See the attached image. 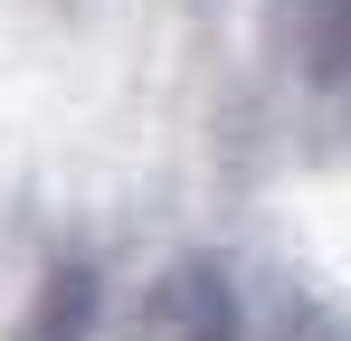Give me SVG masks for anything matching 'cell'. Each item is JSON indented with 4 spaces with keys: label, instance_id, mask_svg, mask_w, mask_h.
Returning <instances> with one entry per match:
<instances>
[{
    "label": "cell",
    "instance_id": "6da1fadb",
    "mask_svg": "<svg viewBox=\"0 0 351 341\" xmlns=\"http://www.w3.org/2000/svg\"><path fill=\"white\" fill-rule=\"evenodd\" d=\"M171 341H351L342 313H323L313 294H285V284H247L237 266L199 256L171 275V303H162Z\"/></svg>",
    "mask_w": 351,
    "mask_h": 341
},
{
    "label": "cell",
    "instance_id": "7a4b0ae2",
    "mask_svg": "<svg viewBox=\"0 0 351 341\" xmlns=\"http://www.w3.org/2000/svg\"><path fill=\"white\" fill-rule=\"evenodd\" d=\"M95 332H105V266L86 247H58L38 266V294H29L10 341H95Z\"/></svg>",
    "mask_w": 351,
    "mask_h": 341
},
{
    "label": "cell",
    "instance_id": "3957f363",
    "mask_svg": "<svg viewBox=\"0 0 351 341\" xmlns=\"http://www.w3.org/2000/svg\"><path fill=\"white\" fill-rule=\"evenodd\" d=\"M294 76L351 105V0H294Z\"/></svg>",
    "mask_w": 351,
    "mask_h": 341
}]
</instances>
